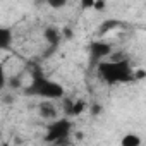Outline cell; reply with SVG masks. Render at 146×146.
<instances>
[{
	"label": "cell",
	"mask_w": 146,
	"mask_h": 146,
	"mask_svg": "<svg viewBox=\"0 0 146 146\" xmlns=\"http://www.w3.org/2000/svg\"><path fill=\"white\" fill-rule=\"evenodd\" d=\"M24 93L28 96H38L43 100H62L65 96L64 86L53 79H48L40 67L31 72V83L24 88Z\"/></svg>",
	"instance_id": "6da1fadb"
},
{
	"label": "cell",
	"mask_w": 146,
	"mask_h": 146,
	"mask_svg": "<svg viewBox=\"0 0 146 146\" xmlns=\"http://www.w3.org/2000/svg\"><path fill=\"white\" fill-rule=\"evenodd\" d=\"M96 74L107 84H122L134 81V72L127 60H103L96 65Z\"/></svg>",
	"instance_id": "7a4b0ae2"
},
{
	"label": "cell",
	"mask_w": 146,
	"mask_h": 146,
	"mask_svg": "<svg viewBox=\"0 0 146 146\" xmlns=\"http://www.w3.org/2000/svg\"><path fill=\"white\" fill-rule=\"evenodd\" d=\"M70 132H72V122L67 117L65 119H53L50 122V125L46 127L45 141L53 143V144H62L69 139Z\"/></svg>",
	"instance_id": "3957f363"
},
{
	"label": "cell",
	"mask_w": 146,
	"mask_h": 146,
	"mask_svg": "<svg viewBox=\"0 0 146 146\" xmlns=\"http://www.w3.org/2000/svg\"><path fill=\"white\" fill-rule=\"evenodd\" d=\"M88 52H90L91 65H98L100 62H103L105 58H108L113 53V46L108 41H105V40H95V41L90 43Z\"/></svg>",
	"instance_id": "277c9868"
},
{
	"label": "cell",
	"mask_w": 146,
	"mask_h": 146,
	"mask_svg": "<svg viewBox=\"0 0 146 146\" xmlns=\"http://www.w3.org/2000/svg\"><path fill=\"white\" fill-rule=\"evenodd\" d=\"M86 108H88L86 100H65V103H64V110H65V113L70 115V117L81 115Z\"/></svg>",
	"instance_id": "5b68a950"
},
{
	"label": "cell",
	"mask_w": 146,
	"mask_h": 146,
	"mask_svg": "<svg viewBox=\"0 0 146 146\" xmlns=\"http://www.w3.org/2000/svg\"><path fill=\"white\" fill-rule=\"evenodd\" d=\"M43 38H45V41L48 43L50 48H57L58 43H60V40L64 38V35H62V31H60L58 28H55V26H46V28L43 29Z\"/></svg>",
	"instance_id": "8992f818"
},
{
	"label": "cell",
	"mask_w": 146,
	"mask_h": 146,
	"mask_svg": "<svg viewBox=\"0 0 146 146\" xmlns=\"http://www.w3.org/2000/svg\"><path fill=\"white\" fill-rule=\"evenodd\" d=\"M52 102H53V100H43V102L40 103L38 112H40L41 119H48V120L57 119V108H55V105H53Z\"/></svg>",
	"instance_id": "52a82bcc"
},
{
	"label": "cell",
	"mask_w": 146,
	"mask_h": 146,
	"mask_svg": "<svg viewBox=\"0 0 146 146\" xmlns=\"http://www.w3.org/2000/svg\"><path fill=\"white\" fill-rule=\"evenodd\" d=\"M14 41V33L11 28L4 26V28H0V48L2 50H9L11 45Z\"/></svg>",
	"instance_id": "ba28073f"
},
{
	"label": "cell",
	"mask_w": 146,
	"mask_h": 146,
	"mask_svg": "<svg viewBox=\"0 0 146 146\" xmlns=\"http://www.w3.org/2000/svg\"><path fill=\"white\" fill-rule=\"evenodd\" d=\"M120 144H122V146H139V144H141V137H139L137 134H134V132H127V134L122 137Z\"/></svg>",
	"instance_id": "9c48e42d"
},
{
	"label": "cell",
	"mask_w": 146,
	"mask_h": 146,
	"mask_svg": "<svg viewBox=\"0 0 146 146\" xmlns=\"http://www.w3.org/2000/svg\"><path fill=\"white\" fill-rule=\"evenodd\" d=\"M119 26H120V21H117V19H108V21H105V23L102 24L100 33H102V35H107L108 31H112V29H115V28H119Z\"/></svg>",
	"instance_id": "30bf717a"
},
{
	"label": "cell",
	"mask_w": 146,
	"mask_h": 146,
	"mask_svg": "<svg viewBox=\"0 0 146 146\" xmlns=\"http://www.w3.org/2000/svg\"><path fill=\"white\" fill-rule=\"evenodd\" d=\"M45 4L50 7V9H55V11H60L67 5V0H45Z\"/></svg>",
	"instance_id": "8fae6325"
},
{
	"label": "cell",
	"mask_w": 146,
	"mask_h": 146,
	"mask_svg": "<svg viewBox=\"0 0 146 146\" xmlns=\"http://www.w3.org/2000/svg\"><path fill=\"white\" fill-rule=\"evenodd\" d=\"M96 0H81V9H93Z\"/></svg>",
	"instance_id": "7c38bea8"
},
{
	"label": "cell",
	"mask_w": 146,
	"mask_h": 146,
	"mask_svg": "<svg viewBox=\"0 0 146 146\" xmlns=\"http://www.w3.org/2000/svg\"><path fill=\"white\" fill-rule=\"evenodd\" d=\"M62 35H64V38H69V40L74 38V31H72L70 28H64L62 29Z\"/></svg>",
	"instance_id": "4fadbf2b"
},
{
	"label": "cell",
	"mask_w": 146,
	"mask_h": 146,
	"mask_svg": "<svg viewBox=\"0 0 146 146\" xmlns=\"http://www.w3.org/2000/svg\"><path fill=\"white\" fill-rule=\"evenodd\" d=\"M9 86H11V88H14V90H16V88H19V86H21L19 78H11V79H9Z\"/></svg>",
	"instance_id": "5bb4252c"
},
{
	"label": "cell",
	"mask_w": 146,
	"mask_h": 146,
	"mask_svg": "<svg viewBox=\"0 0 146 146\" xmlns=\"http://www.w3.org/2000/svg\"><path fill=\"white\" fill-rule=\"evenodd\" d=\"M95 11H105V0H96V2H95V7H93Z\"/></svg>",
	"instance_id": "9a60e30c"
},
{
	"label": "cell",
	"mask_w": 146,
	"mask_h": 146,
	"mask_svg": "<svg viewBox=\"0 0 146 146\" xmlns=\"http://www.w3.org/2000/svg\"><path fill=\"white\" fill-rule=\"evenodd\" d=\"M144 76H146L144 70H136L134 72V79H144Z\"/></svg>",
	"instance_id": "2e32d148"
},
{
	"label": "cell",
	"mask_w": 146,
	"mask_h": 146,
	"mask_svg": "<svg viewBox=\"0 0 146 146\" xmlns=\"http://www.w3.org/2000/svg\"><path fill=\"white\" fill-rule=\"evenodd\" d=\"M102 112V107L96 103V105H93V108H91V113H100Z\"/></svg>",
	"instance_id": "e0dca14e"
}]
</instances>
